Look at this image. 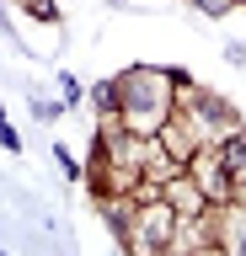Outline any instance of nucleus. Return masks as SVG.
<instances>
[{
	"label": "nucleus",
	"instance_id": "f257e3e1",
	"mask_svg": "<svg viewBox=\"0 0 246 256\" xmlns=\"http://www.w3.org/2000/svg\"><path fill=\"white\" fill-rule=\"evenodd\" d=\"M187 91V75L166 70H123L118 75V118L134 134H161V123L177 118V96Z\"/></svg>",
	"mask_w": 246,
	"mask_h": 256
},
{
	"label": "nucleus",
	"instance_id": "f03ea898",
	"mask_svg": "<svg viewBox=\"0 0 246 256\" xmlns=\"http://www.w3.org/2000/svg\"><path fill=\"white\" fill-rule=\"evenodd\" d=\"M177 224H182V214L166 203V198H155V203H134L129 230H123V246H129L134 256H161V251H171Z\"/></svg>",
	"mask_w": 246,
	"mask_h": 256
},
{
	"label": "nucleus",
	"instance_id": "7ed1b4c3",
	"mask_svg": "<svg viewBox=\"0 0 246 256\" xmlns=\"http://www.w3.org/2000/svg\"><path fill=\"white\" fill-rule=\"evenodd\" d=\"M187 176L203 187L209 208H225V203H235V198H241V187H235V171L219 160V150H214V144H198V150H193V160H187Z\"/></svg>",
	"mask_w": 246,
	"mask_h": 256
},
{
	"label": "nucleus",
	"instance_id": "20e7f679",
	"mask_svg": "<svg viewBox=\"0 0 246 256\" xmlns=\"http://www.w3.org/2000/svg\"><path fill=\"white\" fill-rule=\"evenodd\" d=\"M166 203L177 208L182 219H193V214H209V198H203V187H198L187 171H177L171 182H166Z\"/></svg>",
	"mask_w": 246,
	"mask_h": 256
},
{
	"label": "nucleus",
	"instance_id": "39448f33",
	"mask_svg": "<svg viewBox=\"0 0 246 256\" xmlns=\"http://www.w3.org/2000/svg\"><path fill=\"white\" fill-rule=\"evenodd\" d=\"M97 107L102 112H118V80H102V86H97Z\"/></svg>",
	"mask_w": 246,
	"mask_h": 256
},
{
	"label": "nucleus",
	"instance_id": "423d86ee",
	"mask_svg": "<svg viewBox=\"0 0 246 256\" xmlns=\"http://www.w3.org/2000/svg\"><path fill=\"white\" fill-rule=\"evenodd\" d=\"M0 144H6V150H22V134H11V123H6V112H0Z\"/></svg>",
	"mask_w": 246,
	"mask_h": 256
},
{
	"label": "nucleus",
	"instance_id": "0eeeda50",
	"mask_svg": "<svg viewBox=\"0 0 246 256\" xmlns=\"http://www.w3.org/2000/svg\"><path fill=\"white\" fill-rule=\"evenodd\" d=\"M198 6H203V11H209V16H225L230 6H241V0H198Z\"/></svg>",
	"mask_w": 246,
	"mask_h": 256
}]
</instances>
